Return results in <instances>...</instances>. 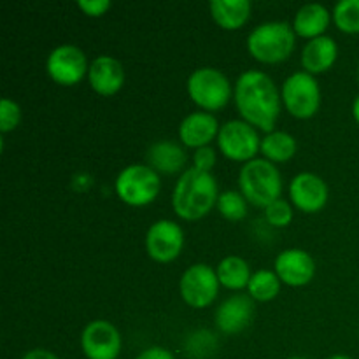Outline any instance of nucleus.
I'll return each instance as SVG.
<instances>
[{"label": "nucleus", "instance_id": "obj_1", "mask_svg": "<svg viewBox=\"0 0 359 359\" xmlns=\"http://www.w3.org/2000/svg\"><path fill=\"white\" fill-rule=\"evenodd\" d=\"M235 104L244 121L273 132L280 112V93L272 77L259 70H245L235 83Z\"/></svg>", "mask_w": 359, "mask_h": 359}, {"label": "nucleus", "instance_id": "obj_2", "mask_svg": "<svg viewBox=\"0 0 359 359\" xmlns=\"http://www.w3.org/2000/svg\"><path fill=\"white\" fill-rule=\"evenodd\" d=\"M219 198L217 182L210 172L188 168L182 172L172 195V207L175 214L186 221L202 219L210 212Z\"/></svg>", "mask_w": 359, "mask_h": 359}, {"label": "nucleus", "instance_id": "obj_3", "mask_svg": "<svg viewBox=\"0 0 359 359\" xmlns=\"http://www.w3.org/2000/svg\"><path fill=\"white\" fill-rule=\"evenodd\" d=\"M238 186L248 202L266 209L270 203L280 198L283 177L272 161L265 158H255L241 168Z\"/></svg>", "mask_w": 359, "mask_h": 359}, {"label": "nucleus", "instance_id": "obj_4", "mask_svg": "<svg viewBox=\"0 0 359 359\" xmlns=\"http://www.w3.org/2000/svg\"><path fill=\"white\" fill-rule=\"evenodd\" d=\"M294 49V30L286 21H269L258 25L248 37V51L262 63H279Z\"/></svg>", "mask_w": 359, "mask_h": 359}, {"label": "nucleus", "instance_id": "obj_5", "mask_svg": "<svg viewBox=\"0 0 359 359\" xmlns=\"http://www.w3.org/2000/svg\"><path fill=\"white\" fill-rule=\"evenodd\" d=\"M160 175L149 165L133 163L119 172L116 177V193L126 205L144 207L160 193Z\"/></svg>", "mask_w": 359, "mask_h": 359}, {"label": "nucleus", "instance_id": "obj_6", "mask_svg": "<svg viewBox=\"0 0 359 359\" xmlns=\"http://www.w3.org/2000/svg\"><path fill=\"white\" fill-rule=\"evenodd\" d=\"M188 95L205 112L219 111L230 102L231 84L221 70L202 67L188 77Z\"/></svg>", "mask_w": 359, "mask_h": 359}, {"label": "nucleus", "instance_id": "obj_7", "mask_svg": "<svg viewBox=\"0 0 359 359\" xmlns=\"http://www.w3.org/2000/svg\"><path fill=\"white\" fill-rule=\"evenodd\" d=\"M280 97L287 112L298 119L312 118L321 105V90H319L318 81L305 70L291 74L284 81Z\"/></svg>", "mask_w": 359, "mask_h": 359}, {"label": "nucleus", "instance_id": "obj_8", "mask_svg": "<svg viewBox=\"0 0 359 359\" xmlns=\"http://www.w3.org/2000/svg\"><path fill=\"white\" fill-rule=\"evenodd\" d=\"M217 146L228 160L248 163L255 160L256 153L262 147V139L255 126L249 125L248 121L231 119L219 128Z\"/></svg>", "mask_w": 359, "mask_h": 359}, {"label": "nucleus", "instance_id": "obj_9", "mask_svg": "<svg viewBox=\"0 0 359 359\" xmlns=\"http://www.w3.org/2000/svg\"><path fill=\"white\" fill-rule=\"evenodd\" d=\"M181 297L189 307L205 309L216 300L219 291V279L216 270L210 269L205 263H196L184 270L179 283Z\"/></svg>", "mask_w": 359, "mask_h": 359}, {"label": "nucleus", "instance_id": "obj_10", "mask_svg": "<svg viewBox=\"0 0 359 359\" xmlns=\"http://www.w3.org/2000/svg\"><path fill=\"white\" fill-rule=\"evenodd\" d=\"M46 69L56 84L72 86L79 83L84 76H88L90 65H88L83 49L72 44H63L49 53Z\"/></svg>", "mask_w": 359, "mask_h": 359}, {"label": "nucleus", "instance_id": "obj_11", "mask_svg": "<svg viewBox=\"0 0 359 359\" xmlns=\"http://www.w3.org/2000/svg\"><path fill=\"white\" fill-rule=\"evenodd\" d=\"M81 349L88 359H118L121 353V335L112 323L97 319L84 326Z\"/></svg>", "mask_w": 359, "mask_h": 359}, {"label": "nucleus", "instance_id": "obj_12", "mask_svg": "<svg viewBox=\"0 0 359 359\" xmlns=\"http://www.w3.org/2000/svg\"><path fill=\"white\" fill-rule=\"evenodd\" d=\"M184 248V233L177 223L160 219L149 226L146 233V249L149 258L158 263L174 262Z\"/></svg>", "mask_w": 359, "mask_h": 359}, {"label": "nucleus", "instance_id": "obj_13", "mask_svg": "<svg viewBox=\"0 0 359 359\" xmlns=\"http://www.w3.org/2000/svg\"><path fill=\"white\" fill-rule=\"evenodd\" d=\"M290 198L304 212H319L328 202V186L319 175L302 172L290 182Z\"/></svg>", "mask_w": 359, "mask_h": 359}, {"label": "nucleus", "instance_id": "obj_14", "mask_svg": "<svg viewBox=\"0 0 359 359\" xmlns=\"http://www.w3.org/2000/svg\"><path fill=\"white\" fill-rule=\"evenodd\" d=\"M276 273L287 286H307L316 273L314 258L304 249H286L276 258Z\"/></svg>", "mask_w": 359, "mask_h": 359}, {"label": "nucleus", "instance_id": "obj_15", "mask_svg": "<svg viewBox=\"0 0 359 359\" xmlns=\"http://www.w3.org/2000/svg\"><path fill=\"white\" fill-rule=\"evenodd\" d=\"M88 81H90V86L93 88V91H97L98 95L111 97V95L118 93L125 84V69H123L119 60L102 55L90 63Z\"/></svg>", "mask_w": 359, "mask_h": 359}, {"label": "nucleus", "instance_id": "obj_16", "mask_svg": "<svg viewBox=\"0 0 359 359\" xmlns=\"http://www.w3.org/2000/svg\"><path fill=\"white\" fill-rule=\"evenodd\" d=\"M252 318H255V304H252V298L245 294L230 297L216 311L217 328L226 335H233L248 328Z\"/></svg>", "mask_w": 359, "mask_h": 359}, {"label": "nucleus", "instance_id": "obj_17", "mask_svg": "<svg viewBox=\"0 0 359 359\" xmlns=\"http://www.w3.org/2000/svg\"><path fill=\"white\" fill-rule=\"evenodd\" d=\"M219 128L217 119L210 112H191L179 125V139L182 140L184 146L200 149L217 139Z\"/></svg>", "mask_w": 359, "mask_h": 359}, {"label": "nucleus", "instance_id": "obj_18", "mask_svg": "<svg viewBox=\"0 0 359 359\" xmlns=\"http://www.w3.org/2000/svg\"><path fill=\"white\" fill-rule=\"evenodd\" d=\"M337 56H339L337 42L330 35H321V37L311 39L305 44L304 51H302V65H304L305 72L314 76V74H321L332 69L333 63L337 62Z\"/></svg>", "mask_w": 359, "mask_h": 359}, {"label": "nucleus", "instance_id": "obj_19", "mask_svg": "<svg viewBox=\"0 0 359 359\" xmlns=\"http://www.w3.org/2000/svg\"><path fill=\"white\" fill-rule=\"evenodd\" d=\"M330 25V11L326 9L323 4L312 2L305 4L298 9V13L294 14L293 21V30L294 34H298L300 37L305 39H316L325 35V30Z\"/></svg>", "mask_w": 359, "mask_h": 359}, {"label": "nucleus", "instance_id": "obj_20", "mask_svg": "<svg viewBox=\"0 0 359 359\" xmlns=\"http://www.w3.org/2000/svg\"><path fill=\"white\" fill-rule=\"evenodd\" d=\"M147 163L153 170L163 174H175L186 163V153L179 144L170 140H160L147 151Z\"/></svg>", "mask_w": 359, "mask_h": 359}, {"label": "nucleus", "instance_id": "obj_21", "mask_svg": "<svg viewBox=\"0 0 359 359\" xmlns=\"http://www.w3.org/2000/svg\"><path fill=\"white\" fill-rule=\"evenodd\" d=\"M209 7L214 21L224 30L244 27L251 14V2L248 0H212Z\"/></svg>", "mask_w": 359, "mask_h": 359}, {"label": "nucleus", "instance_id": "obj_22", "mask_svg": "<svg viewBox=\"0 0 359 359\" xmlns=\"http://www.w3.org/2000/svg\"><path fill=\"white\" fill-rule=\"evenodd\" d=\"M216 273L219 284H223L228 290L235 291L248 287L249 280L252 277L249 263L244 258H241V256H226L224 259H221Z\"/></svg>", "mask_w": 359, "mask_h": 359}, {"label": "nucleus", "instance_id": "obj_23", "mask_svg": "<svg viewBox=\"0 0 359 359\" xmlns=\"http://www.w3.org/2000/svg\"><path fill=\"white\" fill-rule=\"evenodd\" d=\"M259 151L263 153L265 160L269 161H283L291 160L297 153V139L287 132H270L262 139V147Z\"/></svg>", "mask_w": 359, "mask_h": 359}, {"label": "nucleus", "instance_id": "obj_24", "mask_svg": "<svg viewBox=\"0 0 359 359\" xmlns=\"http://www.w3.org/2000/svg\"><path fill=\"white\" fill-rule=\"evenodd\" d=\"M249 297L258 302H270L279 294L280 279L272 270H258L249 280Z\"/></svg>", "mask_w": 359, "mask_h": 359}, {"label": "nucleus", "instance_id": "obj_25", "mask_svg": "<svg viewBox=\"0 0 359 359\" xmlns=\"http://www.w3.org/2000/svg\"><path fill=\"white\" fill-rule=\"evenodd\" d=\"M216 207L221 216L228 221H241L248 216V200L242 193L233 191V189L219 193Z\"/></svg>", "mask_w": 359, "mask_h": 359}, {"label": "nucleus", "instance_id": "obj_26", "mask_svg": "<svg viewBox=\"0 0 359 359\" xmlns=\"http://www.w3.org/2000/svg\"><path fill=\"white\" fill-rule=\"evenodd\" d=\"M333 21L344 34H359V0H342L333 7Z\"/></svg>", "mask_w": 359, "mask_h": 359}, {"label": "nucleus", "instance_id": "obj_27", "mask_svg": "<svg viewBox=\"0 0 359 359\" xmlns=\"http://www.w3.org/2000/svg\"><path fill=\"white\" fill-rule=\"evenodd\" d=\"M265 217L272 226L286 228L287 224H291V221H293V207H291L286 200L279 198L266 207Z\"/></svg>", "mask_w": 359, "mask_h": 359}, {"label": "nucleus", "instance_id": "obj_28", "mask_svg": "<svg viewBox=\"0 0 359 359\" xmlns=\"http://www.w3.org/2000/svg\"><path fill=\"white\" fill-rule=\"evenodd\" d=\"M21 119V109L16 102L11 98H2L0 100V132L7 133L13 132Z\"/></svg>", "mask_w": 359, "mask_h": 359}, {"label": "nucleus", "instance_id": "obj_29", "mask_svg": "<svg viewBox=\"0 0 359 359\" xmlns=\"http://www.w3.org/2000/svg\"><path fill=\"white\" fill-rule=\"evenodd\" d=\"M193 161H195V168H198L202 172H210L214 168V165H216V151L210 146L195 149Z\"/></svg>", "mask_w": 359, "mask_h": 359}, {"label": "nucleus", "instance_id": "obj_30", "mask_svg": "<svg viewBox=\"0 0 359 359\" xmlns=\"http://www.w3.org/2000/svg\"><path fill=\"white\" fill-rule=\"evenodd\" d=\"M77 7H79L86 16L97 18L111 9V2H109V0H79V2H77Z\"/></svg>", "mask_w": 359, "mask_h": 359}, {"label": "nucleus", "instance_id": "obj_31", "mask_svg": "<svg viewBox=\"0 0 359 359\" xmlns=\"http://www.w3.org/2000/svg\"><path fill=\"white\" fill-rule=\"evenodd\" d=\"M135 359H175L172 353H168L163 347H149L144 353H140Z\"/></svg>", "mask_w": 359, "mask_h": 359}, {"label": "nucleus", "instance_id": "obj_32", "mask_svg": "<svg viewBox=\"0 0 359 359\" xmlns=\"http://www.w3.org/2000/svg\"><path fill=\"white\" fill-rule=\"evenodd\" d=\"M21 359H58L56 354H53L51 351H46V349H34V351H28Z\"/></svg>", "mask_w": 359, "mask_h": 359}, {"label": "nucleus", "instance_id": "obj_33", "mask_svg": "<svg viewBox=\"0 0 359 359\" xmlns=\"http://www.w3.org/2000/svg\"><path fill=\"white\" fill-rule=\"evenodd\" d=\"M353 116H354V119H356V123L359 125V95L356 98H354V102H353Z\"/></svg>", "mask_w": 359, "mask_h": 359}, {"label": "nucleus", "instance_id": "obj_34", "mask_svg": "<svg viewBox=\"0 0 359 359\" xmlns=\"http://www.w3.org/2000/svg\"><path fill=\"white\" fill-rule=\"evenodd\" d=\"M328 359H353V358L346 356V354H335V356H332V358H328Z\"/></svg>", "mask_w": 359, "mask_h": 359}, {"label": "nucleus", "instance_id": "obj_35", "mask_svg": "<svg viewBox=\"0 0 359 359\" xmlns=\"http://www.w3.org/2000/svg\"><path fill=\"white\" fill-rule=\"evenodd\" d=\"M290 359H305V358H290Z\"/></svg>", "mask_w": 359, "mask_h": 359}, {"label": "nucleus", "instance_id": "obj_36", "mask_svg": "<svg viewBox=\"0 0 359 359\" xmlns=\"http://www.w3.org/2000/svg\"><path fill=\"white\" fill-rule=\"evenodd\" d=\"M358 77H359V67H358Z\"/></svg>", "mask_w": 359, "mask_h": 359}]
</instances>
